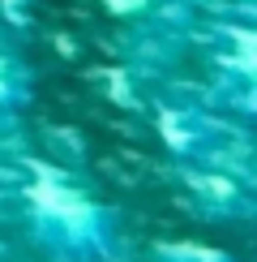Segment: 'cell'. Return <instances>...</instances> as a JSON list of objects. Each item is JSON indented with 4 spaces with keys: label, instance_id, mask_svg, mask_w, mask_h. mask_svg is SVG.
Returning <instances> with one entry per match:
<instances>
[{
    "label": "cell",
    "instance_id": "obj_1",
    "mask_svg": "<svg viewBox=\"0 0 257 262\" xmlns=\"http://www.w3.org/2000/svg\"><path fill=\"white\" fill-rule=\"evenodd\" d=\"M26 220L35 241L60 262H99L112 258L116 245V211L103 206L82 185L64 181L60 172H39L21 189Z\"/></svg>",
    "mask_w": 257,
    "mask_h": 262
},
{
    "label": "cell",
    "instance_id": "obj_2",
    "mask_svg": "<svg viewBox=\"0 0 257 262\" xmlns=\"http://www.w3.org/2000/svg\"><path fill=\"white\" fill-rule=\"evenodd\" d=\"M155 129H159V138H163V146L171 155H180V159H206L214 150V142H219L214 121L189 112V107H163V112L155 116Z\"/></svg>",
    "mask_w": 257,
    "mask_h": 262
},
{
    "label": "cell",
    "instance_id": "obj_3",
    "mask_svg": "<svg viewBox=\"0 0 257 262\" xmlns=\"http://www.w3.org/2000/svg\"><path fill=\"white\" fill-rule=\"evenodd\" d=\"M189 193L201 211L210 215H223V220H240V215H253V193L244 189L236 177L227 172H189Z\"/></svg>",
    "mask_w": 257,
    "mask_h": 262
},
{
    "label": "cell",
    "instance_id": "obj_4",
    "mask_svg": "<svg viewBox=\"0 0 257 262\" xmlns=\"http://www.w3.org/2000/svg\"><path fill=\"white\" fill-rule=\"evenodd\" d=\"M30 99V73L9 48H0V112L21 107Z\"/></svg>",
    "mask_w": 257,
    "mask_h": 262
},
{
    "label": "cell",
    "instance_id": "obj_5",
    "mask_svg": "<svg viewBox=\"0 0 257 262\" xmlns=\"http://www.w3.org/2000/svg\"><path fill=\"white\" fill-rule=\"evenodd\" d=\"M150 262H236V258L206 241H159L150 249Z\"/></svg>",
    "mask_w": 257,
    "mask_h": 262
},
{
    "label": "cell",
    "instance_id": "obj_6",
    "mask_svg": "<svg viewBox=\"0 0 257 262\" xmlns=\"http://www.w3.org/2000/svg\"><path fill=\"white\" fill-rule=\"evenodd\" d=\"M107 5V13H116V17H133V13H146L155 0H103Z\"/></svg>",
    "mask_w": 257,
    "mask_h": 262
},
{
    "label": "cell",
    "instance_id": "obj_7",
    "mask_svg": "<svg viewBox=\"0 0 257 262\" xmlns=\"http://www.w3.org/2000/svg\"><path fill=\"white\" fill-rule=\"evenodd\" d=\"M0 262H5V249H0Z\"/></svg>",
    "mask_w": 257,
    "mask_h": 262
}]
</instances>
